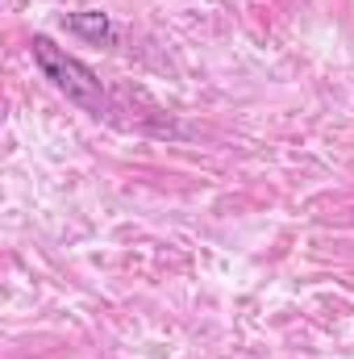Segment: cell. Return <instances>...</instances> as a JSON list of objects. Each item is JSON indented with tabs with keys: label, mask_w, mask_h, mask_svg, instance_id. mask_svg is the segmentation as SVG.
Instances as JSON below:
<instances>
[{
	"label": "cell",
	"mask_w": 354,
	"mask_h": 359,
	"mask_svg": "<svg viewBox=\"0 0 354 359\" xmlns=\"http://www.w3.org/2000/svg\"><path fill=\"white\" fill-rule=\"evenodd\" d=\"M67 29H71L76 38L96 42V46H108V42L117 38V25L108 21V13H71V17H67Z\"/></svg>",
	"instance_id": "7a4b0ae2"
},
{
	"label": "cell",
	"mask_w": 354,
	"mask_h": 359,
	"mask_svg": "<svg viewBox=\"0 0 354 359\" xmlns=\"http://www.w3.org/2000/svg\"><path fill=\"white\" fill-rule=\"evenodd\" d=\"M29 50H34L38 72H42L55 88L63 92L71 104H80L84 113H92V117H108V113H113L108 92H104V84L96 80V72H92L84 59L67 55V50H63L59 42H50L46 34H38V38L29 42Z\"/></svg>",
	"instance_id": "6da1fadb"
}]
</instances>
